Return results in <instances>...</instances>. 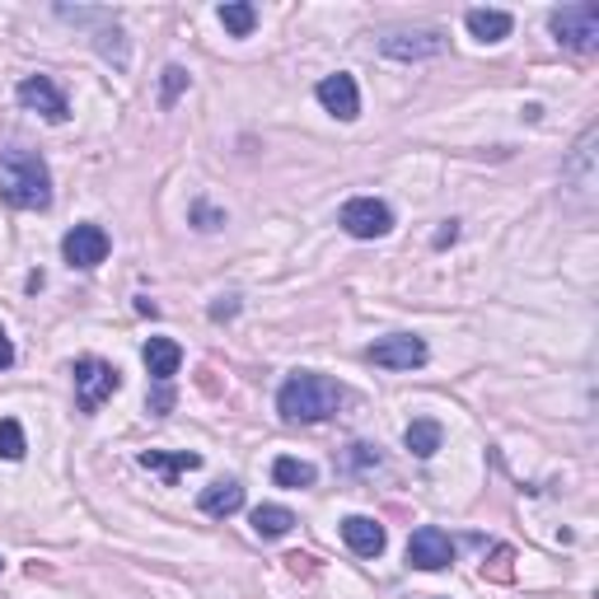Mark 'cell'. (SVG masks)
I'll return each instance as SVG.
<instances>
[{
    "instance_id": "1",
    "label": "cell",
    "mask_w": 599,
    "mask_h": 599,
    "mask_svg": "<svg viewBox=\"0 0 599 599\" xmlns=\"http://www.w3.org/2000/svg\"><path fill=\"white\" fill-rule=\"evenodd\" d=\"M0 197L20 211L52 207V173L34 150H0Z\"/></svg>"
},
{
    "instance_id": "2",
    "label": "cell",
    "mask_w": 599,
    "mask_h": 599,
    "mask_svg": "<svg viewBox=\"0 0 599 599\" xmlns=\"http://www.w3.org/2000/svg\"><path fill=\"white\" fill-rule=\"evenodd\" d=\"M338 403H342V389L328 375H314V370H295L277 393V413L286 421H323L338 413Z\"/></svg>"
},
{
    "instance_id": "3",
    "label": "cell",
    "mask_w": 599,
    "mask_h": 599,
    "mask_svg": "<svg viewBox=\"0 0 599 599\" xmlns=\"http://www.w3.org/2000/svg\"><path fill=\"white\" fill-rule=\"evenodd\" d=\"M71 375H75V403H81V413H99V407L122 389V370L108 366L99 356H81Z\"/></svg>"
},
{
    "instance_id": "4",
    "label": "cell",
    "mask_w": 599,
    "mask_h": 599,
    "mask_svg": "<svg viewBox=\"0 0 599 599\" xmlns=\"http://www.w3.org/2000/svg\"><path fill=\"white\" fill-rule=\"evenodd\" d=\"M548 28H553V38L562 47H572V52H595V47H599V5H595V0L562 5V10H553Z\"/></svg>"
},
{
    "instance_id": "5",
    "label": "cell",
    "mask_w": 599,
    "mask_h": 599,
    "mask_svg": "<svg viewBox=\"0 0 599 599\" xmlns=\"http://www.w3.org/2000/svg\"><path fill=\"white\" fill-rule=\"evenodd\" d=\"M338 225L352 234V240H384V234L393 230V211L384 207V201H375V197H352L342 207Z\"/></svg>"
},
{
    "instance_id": "6",
    "label": "cell",
    "mask_w": 599,
    "mask_h": 599,
    "mask_svg": "<svg viewBox=\"0 0 599 599\" xmlns=\"http://www.w3.org/2000/svg\"><path fill=\"white\" fill-rule=\"evenodd\" d=\"M407 562L417 566V572H445V566L454 562V543L445 529L436 525H421L413 529V539H407Z\"/></svg>"
},
{
    "instance_id": "7",
    "label": "cell",
    "mask_w": 599,
    "mask_h": 599,
    "mask_svg": "<svg viewBox=\"0 0 599 599\" xmlns=\"http://www.w3.org/2000/svg\"><path fill=\"white\" fill-rule=\"evenodd\" d=\"M366 356L384 370H417V366H427V342L413 338V333H393L384 342H375Z\"/></svg>"
},
{
    "instance_id": "8",
    "label": "cell",
    "mask_w": 599,
    "mask_h": 599,
    "mask_svg": "<svg viewBox=\"0 0 599 599\" xmlns=\"http://www.w3.org/2000/svg\"><path fill=\"white\" fill-rule=\"evenodd\" d=\"M20 103L34 108V113H42L47 122H66L71 118V103H66V94L57 89L52 75H28V81H20Z\"/></svg>"
},
{
    "instance_id": "9",
    "label": "cell",
    "mask_w": 599,
    "mask_h": 599,
    "mask_svg": "<svg viewBox=\"0 0 599 599\" xmlns=\"http://www.w3.org/2000/svg\"><path fill=\"white\" fill-rule=\"evenodd\" d=\"M61 254H66L71 267H81V272L99 267V262L108 258V234H103V225H75V230H66V240H61Z\"/></svg>"
},
{
    "instance_id": "10",
    "label": "cell",
    "mask_w": 599,
    "mask_h": 599,
    "mask_svg": "<svg viewBox=\"0 0 599 599\" xmlns=\"http://www.w3.org/2000/svg\"><path fill=\"white\" fill-rule=\"evenodd\" d=\"M380 52L393 57V61H427V57L445 52V38H440L436 28H417V34H389L380 42Z\"/></svg>"
},
{
    "instance_id": "11",
    "label": "cell",
    "mask_w": 599,
    "mask_h": 599,
    "mask_svg": "<svg viewBox=\"0 0 599 599\" xmlns=\"http://www.w3.org/2000/svg\"><path fill=\"white\" fill-rule=\"evenodd\" d=\"M319 103L333 113L338 122H356L360 113V94H356V81L352 75H328V81H319Z\"/></svg>"
},
{
    "instance_id": "12",
    "label": "cell",
    "mask_w": 599,
    "mask_h": 599,
    "mask_svg": "<svg viewBox=\"0 0 599 599\" xmlns=\"http://www.w3.org/2000/svg\"><path fill=\"white\" fill-rule=\"evenodd\" d=\"M342 539L356 558H380L384 553V525L370 515H346L342 519Z\"/></svg>"
},
{
    "instance_id": "13",
    "label": "cell",
    "mask_w": 599,
    "mask_h": 599,
    "mask_svg": "<svg viewBox=\"0 0 599 599\" xmlns=\"http://www.w3.org/2000/svg\"><path fill=\"white\" fill-rule=\"evenodd\" d=\"M140 468L160 473L164 487H173V482L183 478V473L201 468V454H197V450H173V454H164V450H140Z\"/></svg>"
},
{
    "instance_id": "14",
    "label": "cell",
    "mask_w": 599,
    "mask_h": 599,
    "mask_svg": "<svg viewBox=\"0 0 599 599\" xmlns=\"http://www.w3.org/2000/svg\"><path fill=\"white\" fill-rule=\"evenodd\" d=\"M140 356H146V370H150L155 384H169L173 375H179V366H183V346L173 338H150Z\"/></svg>"
},
{
    "instance_id": "15",
    "label": "cell",
    "mask_w": 599,
    "mask_h": 599,
    "mask_svg": "<svg viewBox=\"0 0 599 599\" xmlns=\"http://www.w3.org/2000/svg\"><path fill=\"white\" fill-rule=\"evenodd\" d=\"M201 515H211V519H225V515H234L244 506V487L234 482V478H225V482H211L207 492H201Z\"/></svg>"
},
{
    "instance_id": "16",
    "label": "cell",
    "mask_w": 599,
    "mask_h": 599,
    "mask_svg": "<svg viewBox=\"0 0 599 599\" xmlns=\"http://www.w3.org/2000/svg\"><path fill=\"white\" fill-rule=\"evenodd\" d=\"M464 24H468V34L473 38H478V42H501V38H506L511 34V14L506 10H468L464 14Z\"/></svg>"
},
{
    "instance_id": "17",
    "label": "cell",
    "mask_w": 599,
    "mask_h": 599,
    "mask_svg": "<svg viewBox=\"0 0 599 599\" xmlns=\"http://www.w3.org/2000/svg\"><path fill=\"white\" fill-rule=\"evenodd\" d=\"M407 450L417 454V460H431V454L440 450V421H431V417H417L413 427H407Z\"/></svg>"
},
{
    "instance_id": "18",
    "label": "cell",
    "mask_w": 599,
    "mask_h": 599,
    "mask_svg": "<svg viewBox=\"0 0 599 599\" xmlns=\"http://www.w3.org/2000/svg\"><path fill=\"white\" fill-rule=\"evenodd\" d=\"M216 14H220V24H225L234 38H248V34H254V24H258V10L248 5V0H225Z\"/></svg>"
},
{
    "instance_id": "19",
    "label": "cell",
    "mask_w": 599,
    "mask_h": 599,
    "mask_svg": "<svg viewBox=\"0 0 599 599\" xmlns=\"http://www.w3.org/2000/svg\"><path fill=\"white\" fill-rule=\"evenodd\" d=\"M295 525V515L286 506H258L254 511V534L258 539H281V534H291Z\"/></svg>"
},
{
    "instance_id": "20",
    "label": "cell",
    "mask_w": 599,
    "mask_h": 599,
    "mask_svg": "<svg viewBox=\"0 0 599 599\" xmlns=\"http://www.w3.org/2000/svg\"><path fill=\"white\" fill-rule=\"evenodd\" d=\"M272 478H277L281 487H295V492H300V487H314L319 468L305 464V460H291V454H286V460H277V464H272Z\"/></svg>"
},
{
    "instance_id": "21",
    "label": "cell",
    "mask_w": 599,
    "mask_h": 599,
    "mask_svg": "<svg viewBox=\"0 0 599 599\" xmlns=\"http://www.w3.org/2000/svg\"><path fill=\"white\" fill-rule=\"evenodd\" d=\"M24 427H20V421H14V417H0V460H24Z\"/></svg>"
},
{
    "instance_id": "22",
    "label": "cell",
    "mask_w": 599,
    "mask_h": 599,
    "mask_svg": "<svg viewBox=\"0 0 599 599\" xmlns=\"http://www.w3.org/2000/svg\"><path fill=\"white\" fill-rule=\"evenodd\" d=\"M187 89V71L183 66H164V81H160V103L173 108L179 103V94Z\"/></svg>"
},
{
    "instance_id": "23",
    "label": "cell",
    "mask_w": 599,
    "mask_h": 599,
    "mask_svg": "<svg viewBox=\"0 0 599 599\" xmlns=\"http://www.w3.org/2000/svg\"><path fill=\"white\" fill-rule=\"evenodd\" d=\"M234 314H240V300H234V295H225V300H216V305H211V319H216V323L234 319Z\"/></svg>"
},
{
    "instance_id": "24",
    "label": "cell",
    "mask_w": 599,
    "mask_h": 599,
    "mask_svg": "<svg viewBox=\"0 0 599 599\" xmlns=\"http://www.w3.org/2000/svg\"><path fill=\"white\" fill-rule=\"evenodd\" d=\"M14 366V342L5 338V328H0V370H10Z\"/></svg>"
},
{
    "instance_id": "25",
    "label": "cell",
    "mask_w": 599,
    "mask_h": 599,
    "mask_svg": "<svg viewBox=\"0 0 599 599\" xmlns=\"http://www.w3.org/2000/svg\"><path fill=\"white\" fill-rule=\"evenodd\" d=\"M197 220H201V230H216L225 216H220V211H211V207H197Z\"/></svg>"
},
{
    "instance_id": "26",
    "label": "cell",
    "mask_w": 599,
    "mask_h": 599,
    "mask_svg": "<svg viewBox=\"0 0 599 599\" xmlns=\"http://www.w3.org/2000/svg\"><path fill=\"white\" fill-rule=\"evenodd\" d=\"M454 234H460V230H454V220H450V225L436 234V244H454Z\"/></svg>"
}]
</instances>
